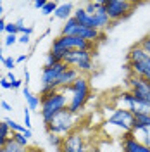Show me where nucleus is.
Returning <instances> with one entry per match:
<instances>
[{
	"label": "nucleus",
	"instance_id": "f257e3e1",
	"mask_svg": "<svg viewBox=\"0 0 150 152\" xmlns=\"http://www.w3.org/2000/svg\"><path fill=\"white\" fill-rule=\"evenodd\" d=\"M135 126V114H131L128 109L114 107V111L103 119V128L109 137H117L121 140L122 137L130 135Z\"/></svg>",
	"mask_w": 150,
	"mask_h": 152
},
{
	"label": "nucleus",
	"instance_id": "f03ea898",
	"mask_svg": "<svg viewBox=\"0 0 150 152\" xmlns=\"http://www.w3.org/2000/svg\"><path fill=\"white\" fill-rule=\"evenodd\" d=\"M66 95L69 99V105L67 109L76 114H81L86 104L92 99V85H90V78L88 76H79L71 86H67Z\"/></svg>",
	"mask_w": 150,
	"mask_h": 152
},
{
	"label": "nucleus",
	"instance_id": "7ed1b4c3",
	"mask_svg": "<svg viewBox=\"0 0 150 152\" xmlns=\"http://www.w3.org/2000/svg\"><path fill=\"white\" fill-rule=\"evenodd\" d=\"M79 124H81V114H76L69 109H64L59 114H55L45 124V130H47V133H55L59 137H67L69 133L79 130Z\"/></svg>",
	"mask_w": 150,
	"mask_h": 152
},
{
	"label": "nucleus",
	"instance_id": "20e7f679",
	"mask_svg": "<svg viewBox=\"0 0 150 152\" xmlns=\"http://www.w3.org/2000/svg\"><path fill=\"white\" fill-rule=\"evenodd\" d=\"M69 105V99L64 90H55L50 94L42 95V105H40V118L43 124H47L55 114H59L60 111L67 109Z\"/></svg>",
	"mask_w": 150,
	"mask_h": 152
},
{
	"label": "nucleus",
	"instance_id": "39448f33",
	"mask_svg": "<svg viewBox=\"0 0 150 152\" xmlns=\"http://www.w3.org/2000/svg\"><path fill=\"white\" fill-rule=\"evenodd\" d=\"M73 50H90V52H97V45L90 43L83 38H76V37H66V35H57L52 40V45H50V52H54L57 56H64L67 52H73Z\"/></svg>",
	"mask_w": 150,
	"mask_h": 152
},
{
	"label": "nucleus",
	"instance_id": "423d86ee",
	"mask_svg": "<svg viewBox=\"0 0 150 152\" xmlns=\"http://www.w3.org/2000/svg\"><path fill=\"white\" fill-rule=\"evenodd\" d=\"M112 102H114V107L128 109L131 114H135V118L136 116H150V104L149 102H145V100H141L138 97H135L126 88L124 90H119L117 94L114 95Z\"/></svg>",
	"mask_w": 150,
	"mask_h": 152
},
{
	"label": "nucleus",
	"instance_id": "0eeeda50",
	"mask_svg": "<svg viewBox=\"0 0 150 152\" xmlns=\"http://www.w3.org/2000/svg\"><path fill=\"white\" fill-rule=\"evenodd\" d=\"M126 64L130 66L128 76H138V78H145V80L150 76V56L145 54L136 43L128 50Z\"/></svg>",
	"mask_w": 150,
	"mask_h": 152
},
{
	"label": "nucleus",
	"instance_id": "6e6552de",
	"mask_svg": "<svg viewBox=\"0 0 150 152\" xmlns=\"http://www.w3.org/2000/svg\"><path fill=\"white\" fill-rule=\"evenodd\" d=\"M95 56L97 52L90 50H73L64 56V61L69 67H74L81 76H90L95 71Z\"/></svg>",
	"mask_w": 150,
	"mask_h": 152
},
{
	"label": "nucleus",
	"instance_id": "1a4fd4ad",
	"mask_svg": "<svg viewBox=\"0 0 150 152\" xmlns=\"http://www.w3.org/2000/svg\"><path fill=\"white\" fill-rule=\"evenodd\" d=\"M60 35L83 38V40L90 42V43H95V45H98L100 42H103V38H105V33L98 31V29H93V28H86L83 24H79L74 18L67 19L66 23H64V26L60 29Z\"/></svg>",
	"mask_w": 150,
	"mask_h": 152
},
{
	"label": "nucleus",
	"instance_id": "9d476101",
	"mask_svg": "<svg viewBox=\"0 0 150 152\" xmlns=\"http://www.w3.org/2000/svg\"><path fill=\"white\" fill-rule=\"evenodd\" d=\"M67 69L66 62H57L54 66H43L42 67V73H40V90H38V95L50 94V92H55V83L59 80V76L62 75Z\"/></svg>",
	"mask_w": 150,
	"mask_h": 152
},
{
	"label": "nucleus",
	"instance_id": "9b49d317",
	"mask_svg": "<svg viewBox=\"0 0 150 152\" xmlns=\"http://www.w3.org/2000/svg\"><path fill=\"white\" fill-rule=\"evenodd\" d=\"M105 12L111 19V23H121L124 19H128L133 14V10L138 7V4L130 2V0H105L103 2Z\"/></svg>",
	"mask_w": 150,
	"mask_h": 152
},
{
	"label": "nucleus",
	"instance_id": "f8f14e48",
	"mask_svg": "<svg viewBox=\"0 0 150 152\" xmlns=\"http://www.w3.org/2000/svg\"><path fill=\"white\" fill-rule=\"evenodd\" d=\"M103 2H105V0H92V2H86L83 7H84V10L92 16L93 28L98 29V31H102V33H105V29L111 28L112 23H111V19L107 16V12H105Z\"/></svg>",
	"mask_w": 150,
	"mask_h": 152
},
{
	"label": "nucleus",
	"instance_id": "ddd939ff",
	"mask_svg": "<svg viewBox=\"0 0 150 152\" xmlns=\"http://www.w3.org/2000/svg\"><path fill=\"white\" fill-rule=\"evenodd\" d=\"M126 90H130L135 97L150 104V81L138 76H128L126 78Z\"/></svg>",
	"mask_w": 150,
	"mask_h": 152
},
{
	"label": "nucleus",
	"instance_id": "4468645a",
	"mask_svg": "<svg viewBox=\"0 0 150 152\" xmlns=\"http://www.w3.org/2000/svg\"><path fill=\"white\" fill-rule=\"evenodd\" d=\"M131 137L136 142L150 147V116H136L135 118Z\"/></svg>",
	"mask_w": 150,
	"mask_h": 152
},
{
	"label": "nucleus",
	"instance_id": "2eb2a0df",
	"mask_svg": "<svg viewBox=\"0 0 150 152\" xmlns=\"http://www.w3.org/2000/svg\"><path fill=\"white\" fill-rule=\"evenodd\" d=\"M119 149H121V152H150V147L136 142L131 137V133L119 140Z\"/></svg>",
	"mask_w": 150,
	"mask_h": 152
},
{
	"label": "nucleus",
	"instance_id": "dca6fc26",
	"mask_svg": "<svg viewBox=\"0 0 150 152\" xmlns=\"http://www.w3.org/2000/svg\"><path fill=\"white\" fill-rule=\"evenodd\" d=\"M79 76H81V75L76 71L74 67H69V66H67L66 71L59 76V80H57V83H55V88H57V90H66L67 86L73 85V83H74Z\"/></svg>",
	"mask_w": 150,
	"mask_h": 152
},
{
	"label": "nucleus",
	"instance_id": "f3484780",
	"mask_svg": "<svg viewBox=\"0 0 150 152\" xmlns=\"http://www.w3.org/2000/svg\"><path fill=\"white\" fill-rule=\"evenodd\" d=\"M23 97L26 100V107L31 113H38L40 114V105H42V97L38 94H33L29 90V86H23Z\"/></svg>",
	"mask_w": 150,
	"mask_h": 152
},
{
	"label": "nucleus",
	"instance_id": "a211bd4d",
	"mask_svg": "<svg viewBox=\"0 0 150 152\" xmlns=\"http://www.w3.org/2000/svg\"><path fill=\"white\" fill-rule=\"evenodd\" d=\"M73 14H74V5H73L71 2H62V4H59L55 14H54V18L62 19V21L66 23L67 19L73 18Z\"/></svg>",
	"mask_w": 150,
	"mask_h": 152
},
{
	"label": "nucleus",
	"instance_id": "6ab92c4d",
	"mask_svg": "<svg viewBox=\"0 0 150 152\" xmlns=\"http://www.w3.org/2000/svg\"><path fill=\"white\" fill-rule=\"evenodd\" d=\"M73 18L79 23V24H83L86 28H93V21H92V16L84 10V7H78L74 9V14H73ZM95 29V28H93Z\"/></svg>",
	"mask_w": 150,
	"mask_h": 152
},
{
	"label": "nucleus",
	"instance_id": "aec40b11",
	"mask_svg": "<svg viewBox=\"0 0 150 152\" xmlns=\"http://www.w3.org/2000/svg\"><path fill=\"white\" fill-rule=\"evenodd\" d=\"M0 152H33V149H29V147H23V145L16 143L12 138H10L9 142L5 143V147L0 149Z\"/></svg>",
	"mask_w": 150,
	"mask_h": 152
},
{
	"label": "nucleus",
	"instance_id": "412c9836",
	"mask_svg": "<svg viewBox=\"0 0 150 152\" xmlns=\"http://www.w3.org/2000/svg\"><path fill=\"white\" fill-rule=\"evenodd\" d=\"M47 142L55 149L57 152L62 149V143H64V137H59L55 133H47Z\"/></svg>",
	"mask_w": 150,
	"mask_h": 152
},
{
	"label": "nucleus",
	"instance_id": "4be33fe9",
	"mask_svg": "<svg viewBox=\"0 0 150 152\" xmlns=\"http://www.w3.org/2000/svg\"><path fill=\"white\" fill-rule=\"evenodd\" d=\"M4 123L9 126V130H10V133H24L28 128L24 126V124H19V123H16L14 119H10V118H4Z\"/></svg>",
	"mask_w": 150,
	"mask_h": 152
},
{
	"label": "nucleus",
	"instance_id": "5701e85b",
	"mask_svg": "<svg viewBox=\"0 0 150 152\" xmlns=\"http://www.w3.org/2000/svg\"><path fill=\"white\" fill-rule=\"evenodd\" d=\"M136 45H138L145 54H149V56H150V33H149V35H145L141 40H138V43H136Z\"/></svg>",
	"mask_w": 150,
	"mask_h": 152
},
{
	"label": "nucleus",
	"instance_id": "b1692460",
	"mask_svg": "<svg viewBox=\"0 0 150 152\" xmlns=\"http://www.w3.org/2000/svg\"><path fill=\"white\" fill-rule=\"evenodd\" d=\"M10 138H12L16 143L23 145V147H29V140L23 135V133H12V135H10Z\"/></svg>",
	"mask_w": 150,
	"mask_h": 152
},
{
	"label": "nucleus",
	"instance_id": "393cba45",
	"mask_svg": "<svg viewBox=\"0 0 150 152\" xmlns=\"http://www.w3.org/2000/svg\"><path fill=\"white\" fill-rule=\"evenodd\" d=\"M57 7H59V4H57V2H47V4H45V7L42 9V14H43V16H50V14H55Z\"/></svg>",
	"mask_w": 150,
	"mask_h": 152
},
{
	"label": "nucleus",
	"instance_id": "a878e982",
	"mask_svg": "<svg viewBox=\"0 0 150 152\" xmlns=\"http://www.w3.org/2000/svg\"><path fill=\"white\" fill-rule=\"evenodd\" d=\"M23 118H24V126L28 128V130H31V111H29L28 107L24 105V111H23Z\"/></svg>",
	"mask_w": 150,
	"mask_h": 152
},
{
	"label": "nucleus",
	"instance_id": "bb28decb",
	"mask_svg": "<svg viewBox=\"0 0 150 152\" xmlns=\"http://www.w3.org/2000/svg\"><path fill=\"white\" fill-rule=\"evenodd\" d=\"M19 40V35H7V37L4 38V45L5 47H12V45H16Z\"/></svg>",
	"mask_w": 150,
	"mask_h": 152
},
{
	"label": "nucleus",
	"instance_id": "cd10ccee",
	"mask_svg": "<svg viewBox=\"0 0 150 152\" xmlns=\"http://www.w3.org/2000/svg\"><path fill=\"white\" fill-rule=\"evenodd\" d=\"M4 66L7 71H14V67H16V59L12 56H7L5 57V61H4Z\"/></svg>",
	"mask_w": 150,
	"mask_h": 152
},
{
	"label": "nucleus",
	"instance_id": "c85d7f7f",
	"mask_svg": "<svg viewBox=\"0 0 150 152\" xmlns=\"http://www.w3.org/2000/svg\"><path fill=\"white\" fill-rule=\"evenodd\" d=\"M33 31H35V28L33 26H19L17 28V35H33Z\"/></svg>",
	"mask_w": 150,
	"mask_h": 152
},
{
	"label": "nucleus",
	"instance_id": "c756f323",
	"mask_svg": "<svg viewBox=\"0 0 150 152\" xmlns=\"http://www.w3.org/2000/svg\"><path fill=\"white\" fill-rule=\"evenodd\" d=\"M5 33H7V35H17V26H16V23H7V24H5Z\"/></svg>",
	"mask_w": 150,
	"mask_h": 152
},
{
	"label": "nucleus",
	"instance_id": "7c9ffc66",
	"mask_svg": "<svg viewBox=\"0 0 150 152\" xmlns=\"http://www.w3.org/2000/svg\"><path fill=\"white\" fill-rule=\"evenodd\" d=\"M0 86H2L4 90H12V83L7 80V76H2V78H0Z\"/></svg>",
	"mask_w": 150,
	"mask_h": 152
},
{
	"label": "nucleus",
	"instance_id": "2f4dec72",
	"mask_svg": "<svg viewBox=\"0 0 150 152\" xmlns=\"http://www.w3.org/2000/svg\"><path fill=\"white\" fill-rule=\"evenodd\" d=\"M17 43H21V45H29L31 43V37L29 35H19Z\"/></svg>",
	"mask_w": 150,
	"mask_h": 152
},
{
	"label": "nucleus",
	"instance_id": "473e14b6",
	"mask_svg": "<svg viewBox=\"0 0 150 152\" xmlns=\"http://www.w3.org/2000/svg\"><path fill=\"white\" fill-rule=\"evenodd\" d=\"M23 86H24V80H16L14 83H12V90H23Z\"/></svg>",
	"mask_w": 150,
	"mask_h": 152
},
{
	"label": "nucleus",
	"instance_id": "72a5a7b5",
	"mask_svg": "<svg viewBox=\"0 0 150 152\" xmlns=\"http://www.w3.org/2000/svg\"><path fill=\"white\" fill-rule=\"evenodd\" d=\"M0 107H2L4 111H7V113H9V111H12V105H10L7 100H2V102H0Z\"/></svg>",
	"mask_w": 150,
	"mask_h": 152
},
{
	"label": "nucleus",
	"instance_id": "f704fd0d",
	"mask_svg": "<svg viewBox=\"0 0 150 152\" xmlns=\"http://www.w3.org/2000/svg\"><path fill=\"white\" fill-rule=\"evenodd\" d=\"M45 4H47V0H36L33 5H35V9H40V10H42L43 7H45Z\"/></svg>",
	"mask_w": 150,
	"mask_h": 152
},
{
	"label": "nucleus",
	"instance_id": "c9c22d12",
	"mask_svg": "<svg viewBox=\"0 0 150 152\" xmlns=\"http://www.w3.org/2000/svg\"><path fill=\"white\" fill-rule=\"evenodd\" d=\"M29 80H31V76H29V71L28 69H24V86L29 85Z\"/></svg>",
	"mask_w": 150,
	"mask_h": 152
},
{
	"label": "nucleus",
	"instance_id": "e433bc0d",
	"mask_svg": "<svg viewBox=\"0 0 150 152\" xmlns=\"http://www.w3.org/2000/svg\"><path fill=\"white\" fill-rule=\"evenodd\" d=\"M7 80H9L10 83H14V81H16V80H17V78H16V75H14V73H12V71H9V73H7Z\"/></svg>",
	"mask_w": 150,
	"mask_h": 152
},
{
	"label": "nucleus",
	"instance_id": "4c0bfd02",
	"mask_svg": "<svg viewBox=\"0 0 150 152\" xmlns=\"http://www.w3.org/2000/svg\"><path fill=\"white\" fill-rule=\"evenodd\" d=\"M24 61H28V56H24V54H21L19 57H16V64L17 62H24Z\"/></svg>",
	"mask_w": 150,
	"mask_h": 152
},
{
	"label": "nucleus",
	"instance_id": "58836bf2",
	"mask_svg": "<svg viewBox=\"0 0 150 152\" xmlns=\"http://www.w3.org/2000/svg\"><path fill=\"white\" fill-rule=\"evenodd\" d=\"M5 24H7V23H5V19L0 18V33H2V31H5Z\"/></svg>",
	"mask_w": 150,
	"mask_h": 152
},
{
	"label": "nucleus",
	"instance_id": "ea45409f",
	"mask_svg": "<svg viewBox=\"0 0 150 152\" xmlns=\"http://www.w3.org/2000/svg\"><path fill=\"white\" fill-rule=\"evenodd\" d=\"M4 61H5V56H4V50L0 47V62H4Z\"/></svg>",
	"mask_w": 150,
	"mask_h": 152
},
{
	"label": "nucleus",
	"instance_id": "a19ab883",
	"mask_svg": "<svg viewBox=\"0 0 150 152\" xmlns=\"http://www.w3.org/2000/svg\"><path fill=\"white\" fill-rule=\"evenodd\" d=\"M2 14H4V4L0 2V18H2Z\"/></svg>",
	"mask_w": 150,
	"mask_h": 152
},
{
	"label": "nucleus",
	"instance_id": "79ce46f5",
	"mask_svg": "<svg viewBox=\"0 0 150 152\" xmlns=\"http://www.w3.org/2000/svg\"><path fill=\"white\" fill-rule=\"evenodd\" d=\"M2 123H4V119H2V121H0V126H2Z\"/></svg>",
	"mask_w": 150,
	"mask_h": 152
},
{
	"label": "nucleus",
	"instance_id": "37998d69",
	"mask_svg": "<svg viewBox=\"0 0 150 152\" xmlns=\"http://www.w3.org/2000/svg\"><path fill=\"white\" fill-rule=\"evenodd\" d=\"M33 152H36V149H33Z\"/></svg>",
	"mask_w": 150,
	"mask_h": 152
},
{
	"label": "nucleus",
	"instance_id": "c03bdc74",
	"mask_svg": "<svg viewBox=\"0 0 150 152\" xmlns=\"http://www.w3.org/2000/svg\"><path fill=\"white\" fill-rule=\"evenodd\" d=\"M147 80H149V81H150V76H149V78H147Z\"/></svg>",
	"mask_w": 150,
	"mask_h": 152
},
{
	"label": "nucleus",
	"instance_id": "a18cd8bd",
	"mask_svg": "<svg viewBox=\"0 0 150 152\" xmlns=\"http://www.w3.org/2000/svg\"><path fill=\"white\" fill-rule=\"evenodd\" d=\"M0 43H2V38H0Z\"/></svg>",
	"mask_w": 150,
	"mask_h": 152
},
{
	"label": "nucleus",
	"instance_id": "49530a36",
	"mask_svg": "<svg viewBox=\"0 0 150 152\" xmlns=\"http://www.w3.org/2000/svg\"><path fill=\"white\" fill-rule=\"evenodd\" d=\"M0 78H2V76H0Z\"/></svg>",
	"mask_w": 150,
	"mask_h": 152
}]
</instances>
